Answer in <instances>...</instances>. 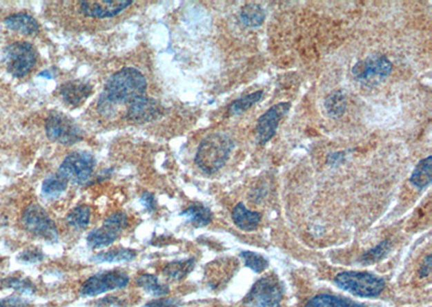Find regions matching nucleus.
<instances>
[{
	"label": "nucleus",
	"mask_w": 432,
	"mask_h": 307,
	"mask_svg": "<svg viewBox=\"0 0 432 307\" xmlns=\"http://www.w3.org/2000/svg\"><path fill=\"white\" fill-rule=\"evenodd\" d=\"M146 89V78L142 72L135 68H122L107 80L99 105L102 104V109H108L114 105L130 104L144 96Z\"/></svg>",
	"instance_id": "f257e3e1"
},
{
	"label": "nucleus",
	"mask_w": 432,
	"mask_h": 307,
	"mask_svg": "<svg viewBox=\"0 0 432 307\" xmlns=\"http://www.w3.org/2000/svg\"><path fill=\"white\" fill-rule=\"evenodd\" d=\"M234 147V142L228 135L214 133L200 142L195 161L204 173H216L225 165Z\"/></svg>",
	"instance_id": "f03ea898"
},
{
	"label": "nucleus",
	"mask_w": 432,
	"mask_h": 307,
	"mask_svg": "<svg viewBox=\"0 0 432 307\" xmlns=\"http://www.w3.org/2000/svg\"><path fill=\"white\" fill-rule=\"evenodd\" d=\"M334 283L340 289L362 297H377L385 288L382 278L363 272L340 273L334 278Z\"/></svg>",
	"instance_id": "7ed1b4c3"
},
{
	"label": "nucleus",
	"mask_w": 432,
	"mask_h": 307,
	"mask_svg": "<svg viewBox=\"0 0 432 307\" xmlns=\"http://www.w3.org/2000/svg\"><path fill=\"white\" fill-rule=\"evenodd\" d=\"M21 221L23 228L36 237L41 238L49 243H55L59 240L55 221L50 218L47 211L37 204H32L25 209Z\"/></svg>",
	"instance_id": "20e7f679"
},
{
	"label": "nucleus",
	"mask_w": 432,
	"mask_h": 307,
	"mask_svg": "<svg viewBox=\"0 0 432 307\" xmlns=\"http://www.w3.org/2000/svg\"><path fill=\"white\" fill-rule=\"evenodd\" d=\"M391 72L393 63L382 54L371 55L364 60L359 61L353 68L355 79L368 87L380 85Z\"/></svg>",
	"instance_id": "39448f33"
},
{
	"label": "nucleus",
	"mask_w": 432,
	"mask_h": 307,
	"mask_svg": "<svg viewBox=\"0 0 432 307\" xmlns=\"http://www.w3.org/2000/svg\"><path fill=\"white\" fill-rule=\"evenodd\" d=\"M45 127L48 138L64 146L76 144L84 137L81 129L74 120L61 112H51L46 120Z\"/></svg>",
	"instance_id": "423d86ee"
},
{
	"label": "nucleus",
	"mask_w": 432,
	"mask_h": 307,
	"mask_svg": "<svg viewBox=\"0 0 432 307\" xmlns=\"http://www.w3.org/2000/svg\"><path fill=\"white\" fill-rule=\"evenodd\" d=\"M37 51L32 43H11L5 50V63L8 72L13 77L22 78L35 66L37 62Z\"/></svg>",
	"instance_id": "0eeeda50"
},
{
	"label": "nucleus",
	"mask_w": 432,
	"mask_h": 307,
	"mask_svg": "<svg viewBox=\"0 0 432 307\" xmlns=\"http://www.w3.org/2000/svg\"><path fill=\"white\" fill-rule=\"evenodd\" d=\"M130 278L127 273L122 271H108L97 273L88 278L80 287V295L93 297L108 291L124 289L129 285Z\"/></svg>",
	"instance_id": "6e6552de"
},
{
	"label": "nucleus",
	"mask_w": 432,
	"mask_h": 307,
	"mask_svg": "<svg viewBox=\"0 0 432 307\" xmlns=\"http://www.w3.org/2000/svg\"><path fill=\"white\" fill-rule=\"evenodd\" d=\"M128 217L124 213H114L107 217L101 228L91 231L87 236V243L90 248L108 247L119 237L122 231L127 228Z\"/></svg>",
	"instance_id": "1a4fd4ad"
},
{
	"label": "nucleus",
	"mask_w": 432,
	"mask_h": 307,
	"mask_svg": "<svg viewBox=\"0 0 432 307\" xmlns=\"http://www.w3.org/2000/svg\"><path fill=\"white\" fill-rule=\"evenodd\" d=\"M95 159L87 151H77L65 158L59 173L75 184H85L89 180L95 169Z\"/></svg>",
	"instance_id": "9d476101"
},
{
	"label": "nucleus",
	"mask_w": 432,
	"mask_h": 307,
	"mask_svg": "<svg viewBox=\"0 0 432 307\" xmlns=\"http://www.w3.org/2000/svg\"><path fill=\"white\" fill-rule=\"evenodd\" d=\"M282 299V289L273 276L262 278L252 288L246 302L255 307H278Z\"/></svg>",
	"instance_id": "9b49d317"
},
{
	"label": "nucleus",
	"mask_w": 432,
	"mask_h": 307,
	"mask_svg": "<svg viewBox=\"0 0 432 307\" xmlns=\"http://www.w3.org/2000/svg\"><path fill=\"white\" fill-rule=\"evenodd\" d=\"M290 108V103H279L262 114L256 124V142L259 145L267 144L276 135L279 123L288 114Z\"/></svg>",
	"instance_id": "f8f14e48"
},
{
	"label": "nucleus",
	"mask_w": 432,
	"mask_h": 307,
	"mask_svg": "<svg viewBox=\"0 0 432 307\" xmlns=\"http://www.w3.org/2000/svg\"><path fill=\"white\" fill-rule=\"evenodd\" d=\"M133 1L131 0H92V1H81L80 9L84 14L89 18L107 19L112 18L126 10Z\"/></svg>",
	"instance_id": "ddd939ff"
},
{
	"label": "nucleus",
	"mask_w": 432,
	"mask_h": 307,
	"mask_svg": "<svg viewBox=\"0 0 432 307\" xmlns=\"http://www.w3.org/2000/svg\"><path fill=\"white\" fill-rule=\"evenodd\" d=\"M162 108L155 99L137 97L130 103L128 118L135 123H146L161 116Z\"/></svg>",
	"instance_id": "4468645a"
},
{
	"label": "nucleus",
	"mask_w": 432,
	"mask_h": 307,
	"mask_svg": "<svg viewBox=\"0 0 432 307\" xmlns=\"http://www.w3.org/2000/svg\"><path fill=\"white\" fill-rule=\"evenodd\" d=\"M92 87L81 80L68 81L61 87L60 94L66 104L72 107L81 106L92 94Z\"/></svg>",
	"instance_id": "2eb2a0df"
},
{
	"label": "nucleus",
	"mask_w": 432,
	"mask_h": 307,
	"mask_svg": "<svg viewBox=\"0 0 432 307\" xmlns=\"http://www.w3.org/2000/svg\"><path fill=\"white\" fill-rule=\"evenodd\" d=\"M5 25L13 32L25 36H34L39 32V24L28 13H15L5 19Z\"/></svg>",
	"instance_id": "dca6fc26"
},
{
	"label": "nucleus",
	"mask_w": 432,
	"mask_h": 307,
	"mask_svg": "<svg viewBox=\"0 0 432 307\" xmlns=\"http://www.w3.org/2000/svg\"><path fill=\"white\" fill-rule=\"evenodd\" d=\"M233 220L240 230L252 232L259 226L261 215L257 211H248L244 203H239L233 211Z\"/></svg>",
	"instance_id": "f3484780"
},
{
	"label": "nucleus",
	"mask_w": 432,
	"mask_h": 307,
	"mask_svg": "<svg viewBox=\"0 0 432 307\" xmlns=\"http://www.w3.org/2000/svg\"><path fill=\"white\" fill-rule=\"evenodd\" d=\"M137 285L142 288L145 293L154 297H166L170 293L169 287L161 283L159 278L153 274H142L137 279Z\"/></svg>",
	"instance_id": "a211bd4d"
},
{
	"label": "nucleus",
	"mask_w": 432,
	"mask_h": 307,
	"mask_svg": "<svg viewBox=\"0 0 432 307\" xmlns=\"http://www.w3.org/2000/svg\"><path fill=\"white\" fill-rule=\"evenodd\" d=\"M181 215L185 217L195 228L208 226L212 221L211 211L202 204H193L188 209H185Z\"/></svg>",
	"instance_id": "6ab92c4d"
},
{
	"label": "nucleus",
	"mask_w": 432,
	"mask_h": 307,
	"mask_svg": "<svg viewBox=\"0 0 432 307\" xmlns=\"http://www.w3.org/2000/svg\"><path fill=\"white\" fill-rule=\"evenodd\" d=\"M135 258H137V253L135 251L117 248V249L97 253L93 257L92 261L97 263H119L130 262Z\"/></svg>",
	"instance_id": "aec40b11"
},
{
	"label": "nucleus",
	"mask_w": 432,
	"mask_h": 307,
	"mask_svg": "<svg viewBox=\"0 0 432 307\" xmlns=\"http://www.w3.org/2000/svg\"><path fill=\"white\" fill-rule=\"evenodd\" d=\"M431 156H428L426 159L422 160L411 175L410 180L413 186L416 187L420 190L426 188L431 182Z\"/></svg>",
	"instance_id": "412c9836"
},
{
	"label": "nucleus",
	"mask_w": 432,
	"mask_h": 307,
	"mask_svg": "<svg viewBox=\"0 0 432 307\" xmlns=\"http://www.w3.org/2000/svg\"><path fill=\"white\" fill-rule=\"evenodd\" d=\"M68 182V179L65 178L62 173L57 171V173H52L45 179L43 186H41V192L46 198H57L66 190Z\"/></svg>",
	"instance_id": "4be33fe9"
},
{
	"label": "nucleus",
	"mask_w": 432,
	"mask_h": 307,
	"mask_svg": "<svg viewBox=\"0 0 432 307\" xmlns=\"http://www.w3.org/2000/svg\"><path fill=\"white\" fill-rule=\"evenodd\" d=\"M306 307H364L358 303L335 295H320L313 297Z\"/></svg>",
	"instance_id": "5701e85b"
},
{
	"label": "nucleus",
	"mask_w": 432,
	"mask_h": 307,
	"mask_svg": "<svg viewBox=\"0 0 432 307\" xmlns=\"http://www.w3.org/2000/svg\"><path fill=\"white\" fill-rule=\"evenodd\" d=\"M240 18L242 23L248 28H257L265 20V11L261 6L248 3L241 9Z\"/></svg>",
	"instance_id": "b1692460"
},
{
	"label": "nucleus",
	"mask_w": 432,
	"mask_h": 307,
	"mask_svg": "<svg viewBox=\"0 0 432 307\" xmlns=\"http://www.w3.org/2000/svg\"><path fill=\"white\" fill-rule=\"evenodd\" d=\"M90 218H91V209L87 205L77 206L66 217L68 224L76 230H84L87 228L89 226Z\"/></svg>",
	"instance_id": "393cba45"
},
{
	"label": "nucleus",
	"mask_w": 432,
	"mask_h": 307,
	"mask_svg": "<svg viewBox=\"0 0 432 307\" xmlns=\"http://www.w3.org/2000/svg\"><path fill=\"white\" fill-rule=\"evenodd\" d=\"M194 260H181L169 263L164 268V274L173 280H181L194 268Z\"/></svg>",
	"instance_id": "a878e982"
},
{
	"label": "nucleus",
	"mask_w": 432,
	"mask_h": 307,
	"mask_svg": "<svg viewBox=\"0 0 432 307\" xmlns=\"http://www.w3.org/2000/svg\"><path fill=\"white\" fill-rule=\"evenodd\" d=\"M262 96H263V91H256V92L252 93V94L237 99L234 103H231L230 106H229V114L235 116V114H240L246 112L250 107L259 102Z\"/></svg>",
	"instance_id": "bb28decb"
},
{
	"label": "nucleus",
	"mask_w": 432,
	"mask_h": 307,
	"mask_svg": "<svg viewBox=\"0 0 432 307\" xmlns=\"http://www.w3.org/2000/svg\"><path fill=\"white\" fill-rule=\"evenodd\" d=\"M326 112L331 114L332 117L338 118L345 112L346 109V98L343 92L335 91L331 93L330 96L326 100Z\"/></svg>",
	"instance_id": "cd10ccee"
},
{
	"label": "nucleus",
	"mask_w": 432,
	"mask_h": 307,
	"mask_svg": "<svg viewBox=\"0 0 432 307\" xmlns=\"http://www.w3.org/2000/svg\"><path fill=\"white\" fill-rule=\"evenodd\" d=\"M3 286L5 288L14 289L23 295H32L36 293V287L30 279L20 277H10L3 280Z\"/></svg>",
	"instance_id": "c85d7f7f"
},
{
	"label": "nucleus",
	"mask_w": 432,
	"mask_h": 307,
	"mask_svg": "<svg viewBox=\"0 0 432 307\" xmlns=\"http://www.w3.org/2000/svg\"><path fill=\"white\" fill-rule=\"evenodd\" d=\"M240 257L244 260V264L255 273L263 272L268 266V261L266 260L263 255L257 253L244 251L241 253Z\"/></svg>",
	"instance_id": "c756f323"
},
{
	"label": "nucleus",
	"mask_w": 432,
	"mask_h": 307,
	"mask_svg": "<svg viewBox=\"0 0 432 307\" xmlns=\"http://www.w3.org/2000/svg\"><path fill=\"white\" fill-rule=\"evenodd\" d=\"M389 243L388 242H383L380 245L376 246L375 248H373L368 253L363 255L362 261L365 263H373L376 261L380 260V259L385 257L387 253L388 249H389Z\"/></svg>",
	"instance_id": "7c9ffc66"
},
{
	"label": "nucleus",
	"mask_w": 432,
	"mask_h": 307,
	"mask_svg": "<svg viewBox=\"0 0 432 307\" xmlns=\"http://www.w3.org/2000/svg\"><path fill=\"white\" fill-rule=\"evenodd\" d=\"M45 258L43 251L38 248H28L19 255V260L26 264H35L41 262Z\"/></svg>",
	"instance_id": "2f4dec72"
},
{
	"label": "nucleus",
	"mask_w": 432,
	"mask_h": 307,
	"mask_svg": "<svg viewBox=\"0 0 432 307\" xmlns=\"http://www.w3.org/2000/svg\"><path fill=\"white\" fill-rule=\"evenodd\" d=\"M181 300L177 297H159L155 300L149 301L142 307H179L181 305Z\"/></svg>",
	"instance_id": "473e14b6"
},
{
	"label": "nucleus",
	"mask_w": 432,
	"mask_h": 307,
	"mask_svg": "<svg viewBox=\"0 0 432 307\" xmlns=\"http://www.w3.org/2000/svg\"><path fill=\"white\" fill-rule=\"evenodd\" d=\"M0 307H30V304L19 295H11L0 300Z\"/></svg>",
	"instance_id": "72a5a7b5"
},
{
	"label": "nucleus",
	"mask_w": 432,
	"mask_h": 307,
	"mask_svg": "<svg viewBox=\"0 0 432 307\" xmlns=\"http://www.w3.org/2000/svg\"><path fill=\"white\" fill-rule=\"evenodd\" d=\"M141 203L148 211H154L155 207H156L154 195L152 193H148V192H145L141 196Z\"/></svg>",
	"instance_id": "f704fd0d"
},
{
	"label": "nucleus",
	"mask_w": 432,
	"mask_h": 307,
	"mask_svg": "<svg viewBox=\"0 0 432 307\" xmlns=\"http://www.w3.org/2000/svg\"><path fill=\"white\" fill-rule=\"evenodd\" d=\"M121 305V301L112 297H105L104 300L97 302V306L99 307H120Z\"/></svg>",
	"instance_id": "c9c22d12"
},
{
	"label": "nucleus",
	"mask_w": 432,
	"mask_h": 307,
	"mask_svg": "<svg viewBox=\"0 0 432 307\" xmlns=\"http://www.w3.org/2000/svg\"><path fill=\"white\" fill-rule=\"evenodd\" d=\"M430 272H431V257L427 255L424 262H422V264L420 265V277H427V276L430 275Z\"/></svg>",
	"instance_id": "e433bc0d"
}]
</instances>
